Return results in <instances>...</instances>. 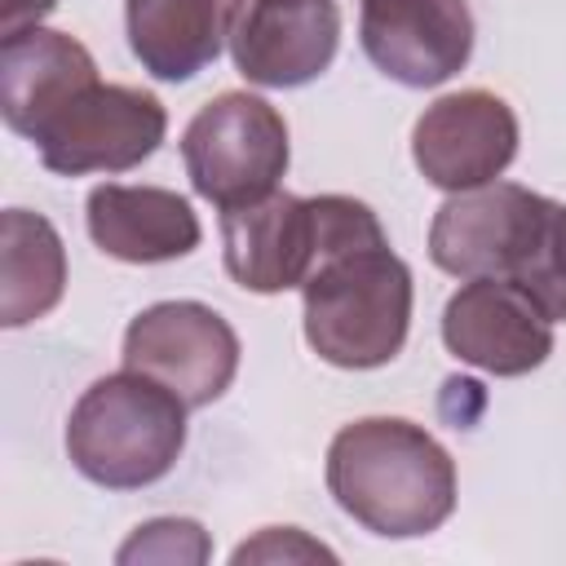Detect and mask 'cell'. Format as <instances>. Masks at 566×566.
<instances>
[{
  "instance_id": "20",
  "label": "cell",
  "mask_w": 566,
  "mask_h": 566,
  "mask_svg": "<svg viewBox=\"0 0 566 566\" xmlns=\"http://www.w3.org/2000/svg\"><path fill=\"white\" fill-rule=\"evenodd\" d=\"M53 4L57 0H0V31H4V40L18 35V31L40 27V18L53 13Z\"/></svg>"
},
{
  "instance_id": "15",
  "label": "cell",
  "mask_w": 566,
  "mask_h": 566,
  "mask_svg": "<svg viewBox=\"0 0 566 566\" xmlns=\"http://www.w3.org/2000/svg\"><path fill=\"white\" fill-rule=\"evenodd\" d=\"M124 22L142 71L168 84H181L217 62L226 40L221 0H128Z\"/></svg>"
},
{
  "instance_id": "7",
  "label": "cell",
  "mask_w": 566,
  "mask_h": 566,
  "mask_svg": "<svg viewBox=\"0 0 566 566\" xmlns=\"http://www.w3.org/2000/svg\"><path fill=\"white\" fill-rule=\"evenodd\" d=\"M226 44L248 84L301 88L332 66L340 9L336 0H230Z\"/></svg>"
},
{
  "instance_id": "6",
  "label": "cell",
  "mask_w": 566,
  "mask_h": 566,
  "mask_svg": "<svg viewBox=\"0 0 566 566\" xmlns=\"http://www.w3.org/2000/svg\"><path fill=\"white\" fill-rule=\"evenodd\" d=\"M124 367L159 380L186 407H208L239 371V336L199 301H159L128 323Z\"/></svg>"
},
{
  "instance_id": "1",
  "label": "cell",
  "mask_w": 566,
  "mask_h": 566,
  "mask_svg": "<svg viewBox=\"0 0 566 566\" xmlns=\"http://www.w3.org/2000/svg\"><path fill=\"white\" fill-rule=\"evenodd\" d=\"M327 491L371 535L416 539L451 517L455 460L429 429L398 416H367L332 438Z\"/></svg>"
},
{
  "instance_id": "12",
  "label": "cell",
  "mask_w": 566,
  "mask_h": 566,
  "mask_svg": "<svg viewBox=\"0 0 566 566\" xmlns=\"http://www.w3.org/2000/svg\"><path fill=\"white\" fill-rule=\"evenodd\" d=\"M221 243L239 287L261 296L301 287L318 261V208L314 199L274 190L248 208L221 212Z\"/></svg>"
},
{
  "instance_id": "11",
  "label": "cell",
  "mask_w": 566,
  "mask_h": 566,
  "mask_svg": "<svg viewBox=\"0 0 566 566\" xmlns=\"http://www.w3.org/2000/svg\"><path fill=\"white\" fill-rule=\"evenodd\" d=\"M442 340L491 376H526L553 354V318L509 279H469L442 310Z\"/></svg>"
},
{
  "instance_id": "19",
  "label": "cell",
  "mask_w": 566,
  "mask_h": 566,
  "mask_svg": "<svg viewBox=\"0 0 566 566\" xmlns=\"http://www.w3.org/2000/svg\"><path fill=\"white\" fill-rule=\"evenodd\" d=\"M274 562V557H332L323 544H314V539H305L301 531H292V526H270V531H261L252 544H239L234 548V562Z\"/></svg>"
},
{
  "instance_id": "10",
  "label": "cell",
  "mask_w": 566,
  "mask_h": 566,
  "mask_svg": "<svg viewBox=\"0 0 566 566\" xmlns=\"http://www.w3.org/2000/svg\"><path fill=\"white\" fill-rule=\"evenodd\" d=\"M363 53L407 88L451 80L473 53V13L464 0H363Z\"/></svg>"
},
{
  "instance_id": "2",
  "label": "cell",
  "mask_w": 566,
  "mask_h": 566,
  "mask_svg": "<svg viewBox=\"0 0 566 566\" xmlns=\"http://www.w3.org/2000/svg\"><path fill=\"white\" fill-rule=\"evenodd\" d=\"M301 296L305 340L323 363L367 371L398 358L411 327V270L389 252L385 230L323 252Z\"/></svg>"
},
{
  "instance_id": "5",
  "label": "cell",
  "mask_w": 566,
  "mask_h": 566,
  "mask_svg": "<svg viewBox=\"0 0 566 566\" xmlns=\"http://www.w3.org/2000/svg\"><path fill=\"white\" fill-rule=\"evenodd\" d=\"M164 128L168 115L155 93L97 80L44 124L35 146L44 168L62 177L124 172L159 150Z\"/></svg>"
},
{
  "instance_id": "18",
  "label": "cell",
  "mask_w": 566,
  "mask_h": 566,
  "mask_svg": "<svg viewBox=\"0 0 566 566\" xmlns=\"http://www.w3.org/2000/svg\"><path fill=\"white\" fill-rule=\"evenodd\" d=\"M212 548H208V535L199 522L190 517H155L146 526L133 531V539L115 553L119 562H203Z\"/></svg>"
},
{
  "instance_id": "3",
  "label": "cell",
  "mask_w": 566,
  "mask_h": 566,
  "mask_svg": "<svg viewBox=\"0 0 566 566\" xmlns=\"http://www.w3.org/2000/svg\"><path fill=\"white\" fill-rule=\"evenodd\" d=\"M186 402L159 380L124 367L93 380L66 420L71 464L106 486L137 491L159 482L186 447Z\"/></svg>"
},
{
  "instance_id": "9",
  "label": "cell",
  "mask_w": 566,
  "mask_h": 566,
  "mask_svg": "<svg viewBox=\"0 0 566 566\" xmlns=\"http://www.w3.org/2000/svg\"><path fill=\"white\" fill-rule=\"evenodd\" d=\"M517 155V115L486 88L447 93L411 128V159L438 190H473L495 181Z\"/></svg>"
},
{
  "instance_id": "17",
  "label": "cell",
  "mask_w": 566,
  "mask_h": 566,
  "mask_svg": "<svg viewBox=\"0 0 566 566\" xmlns=\"http://www.w3.org/2000/svg\"><path fill=\"white\" fill-rule=\"evenodd\" d=\"M509 283H517L553 323H566V203L544 199L531 248Z\"/></svg>"
},
{
  "instance_id": "16",
  "label": "cell",
  "mask_w": 566,
  "mask_h": 566,
  "mask_svg": "<svg viewBox=\"0 0 566 566\" xmlns=\"http://www.w3.org/2000/svg\"><path fill=\"white\" fill-rule=\"evenodd\" d=\"M66 292V248L49 217L9 208L0 217V323L44 318Z\"/></svg>"
},
{
  "instance_id": "8",
  "label": "cell",
  "mask_w": 566,
  "mask_h": 566,
  "mask_svg": "<svg viewBox=\"0 0 566 566\" xmlns=\"http://www.w3.org/2000/svg\"><path fill=\"white\" fill-rule=\"evenodd\" d=\"M544 195L517 181H486L451 195L429 226V256L455 279H513L531 248Z\"/></svg>"
},
{
  "instance_id": "4",
  "label": "cell",
  "mask_w": 566,
  "mask_h": 566,
  "mask_svg": "<svg viewBox=\"0 0 566 566\" xmlns=\"http://www.w3.org/2000/svg\"><path fill=\"white\" fill-rule=\"evenodd\" d=\"M181 159L195 195L221 212L248 208L274 195L287 172V124L256 93H221L186 124Z\"/></svg>"
},
{
  "instance_id": "14",
  "label": "cell",
  "mask_w": 566,
  "mask_h": 566,
  "mask_svg": "<svg viewBox=\"0 0 566 566\" xmlns=\"http://www.w3.org/2000/svg\"><path fill=\"white\" fill-rule=\"evenodd\" d=\"M88 234L115 261L155 265L199 248V217L164 186H93Z\"/></svg>"
},
{
  "instance_id": "13",
  "label": "cell",
  "mask_w": 566,
  "mask_h": 566,
  "mask_svg": "<svg viewBox=\"0 0 566 566\" xmlns=\"http://www.w3.org/2000/svg\"><path fill=\"white\" fill-rule=\"evenodd\" d=\"M88 84H97V66L75 35L31 27L0 40V115L31 142Z\"/></svg>"
}]
</instances>
